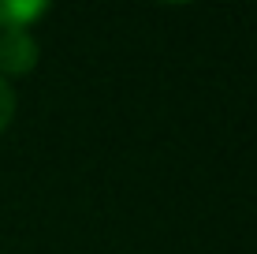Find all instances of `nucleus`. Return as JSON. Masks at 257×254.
I'll use <instances>...</instances> for the list:
<instances>
[{"instance_id":"obj_1","label":"nucleus","mask_w":257,"mask_h":254,"mask_svg":"<svg viewBox=\"0 0 257 254\" xmlns=\"http://www.w3.org/2000/svg\"><path fill=\"white\" fill-rule=\"evenodd\" d=\"M38 67V41L30 30H0V71L26 75Z\"/></svg>"},{"instance_id":"obj_2","label":"nucleus","mask_w":257,"mask_h":254,"mask_svg":"<svg viewBox=\"0 0 257 254\" xmlns=\"http://www.w3.org/2000/svg\"><path fill=\"white\" fill-rule=\"evenodd\" d=\"M49 12L45 0H0V30H26Z\"/></svg>"},{"instance_id":"obj_3","label":"nucleus","mask_w":257,"mask_h":254,"mask_svg":"<svg viewBox=\"0 0 257 254\" xmlns=\"http://www.w3.org/2000/svg\"><path fill=\"white\" fill-rule=\"evenodd\" d=\"M12 116H15V94H12V86L4 82V75H0V131L12 124Z\"/></svg>"}]
</instances>
